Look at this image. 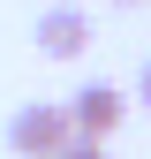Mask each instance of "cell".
<instances>
[{"instance_id":"cell-1","label":"cell","mask_w":151,"mask_h":159,"mask_svg":"<svg viewBox=\"0 0 151 159\" xmlns=\"http://www.w3.org/2000/svg\"><path fill=\"white\" fill-rule=\"evenodd\" d=\"M68 136H76L68 129V106H53V98H30V106L8 114V152L15 159H53Z\"/></svg>"},{"instance_id":"cell-2","label":"cell","mask_w":151,"mask_h":159,"mask_svg":"<svg viewBox=\"0 0 151 159\" xmlns=\"http://www.w3.org/2000/svg\"><path fill=\"white\" fill-rule=\"evenodd\" d=\"M121 121H128V91H113V84H83V91L68 98V129L91 136V144H106Z\"/></svg>"},{"instance_id":"cell-3","label":"cell","mask_w":151,"mask_h":159,"mask_svg":"<svg viewBox=\"0 0 151 159\" xmlns=\"http://www.w3.org/2000/svg\"><path fill=\"white\" fill-rule=\"evenodd\" d=\"M30 38H38V53H45V61H76V53H91V15L61 0V8L38 15V30H30Z\"/></svg>"},{"instance_id":"cell-4","label":"cell","mask_w":151,"mask_h":159,"mask_svg":"<svg viewBox=\"0 0 151 159\" xmlns=\"http://www.w3.org/2000/svg\"><path fill=\"white\" fill-rule=\"evenodd\" d=\"M53 159H106V144H91V136H68V144L53 152Z\"/></svg>"},{"instance_id":"cell-5","label":"cell","mask_w":151,"mask_h":159,"mask_svg":"<svg viewBox=\"0 0 151 159\" xmlns=\"http://www.w3.org/2000/svg\"><path fill=\"white\" fill-rule=\"evenodd\" d=\"M136 106L151 114V61H144V76H136Z\"/></svg>"},{"instance_id":"cell-6","label":"cell","mask_w":151,"mask_h":159,"mask_svg":"<svg viewBox=\"0 0 151 159\" xmlns=\"http://www.w3.org/2000/svg\"><path fill=\"white\" fill-rule=\"evenodd\" d=\"M113 8H144V0H113Z\"/></svg>"}]
</instances>
